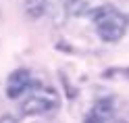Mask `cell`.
<instances>
[{
	"mask_svg": "<svg viewBox=\"0 0 129 123\" xmlns=\"http://www.w3.org/2000/svg\"><path fill=\"white\" fill-rule=\"evenodd\" d=\"M92 19L96 21V29L102 42L115 44L125 36L127 25H129V17L123 13L115 11L112 6H100V9L92 11Z\"/></svg>",
	"mask_w": 129,
	"mask_h": 123,
	"instance_id": "1",
	"label": "cell"
},
{
	"mask_svg": "<svg viewBox=\"0 0 129 123\" xmlns=\"http://www.w3.org/2000/svg\"><path fill=\"white\" fill-rule=\"evenodd\" d=\"M58 106H60V98L52 88L38 86L29 96H25L21 100V113L27 115V117H34V115L52 113V111L58 109Z\"/></svg>",
	"mask_w": 129,
	"mask_h": 123,
	"instance_id": "2",
	"label": "cell"
},
{
	"mask_svg": "<svg viewBox=\"0 0 129 123\" xmlns=\"http://www.w3.org/2000/svg\"><path fill=\"white\" fill-rule=\"evenodd\" d=\"M29 86H31V73L27 69H15V71H11V75L6 77V86H4L6 98L17 100L19 96H23L29 90Z\"/></svg>",
	"mask_w": 129,
	"mask_h": 123,
	"instance_id": "3",
	"label": "cell"
},
{
	"mask_svg": "<svg viewBox=\"0 0 129 123\" xmlns=\"http://www.w3.org/2000/svg\"><path fill=\"white\" fill-rule=\"evenodd\" d=\"M64 13L69 17H83L90 13V4L87 0H64Z\"/></svg>",
	"mask_w": 129,
	"mask_h": 123,
	"instance_id": "4",
	"label": "cell"
},
{
	"mask_svg": "<svg viewBox=\"0 0 129 123\" xmlns=\"http://www.w3.org/2000/svg\"><path fill=\"white\" fill-rule=\"evenodd\" d=\"M46 13V0H25V15L29 19H40Z\"/></svg>",
	"mask_w": 129,
	"mask_h": 123,
	"instance_id": "5",
	"label": "cell"
},
{
	"mask_svg": "<svg viewBox=\"0 0 129 123\" xmlns=\"http://www.w3.org/2000/svg\"><path fill=\"white\" fill-rule=\"evenodd\" d=\"M94 111H96V113H100L102 117L106 119V117H110V115H112V111H115V104H112V100H110V98H102V100H98V102H96Z\"/></svg>",
	"mask_w": 129,
	"mask_h": 123,
	"instance_id": "6",
	"label": "cell"
},
{
	"mask_svg": "<svg viewBox=\"0 0 129 123\" xmlns=\"http://www.w3.org/2000/svg\"><path fill=\"white\" fill-rule=\"evenodd\" d=\"M104 121H106V119H104L100 113H96L94 109H92V111L83 117V123H104Z\"/></svg>",
	"mask_w": 129,
	"mask_h": 123,
	"instance_id": "7",
	"label": "cell"
},
{
	"mask_svg": "<svg viewBox=\"0 0 129 123\" xmlns=\"http://www.w3.org/2000/svg\"><path fill=\"white\" fill-rule=\"evenodd\" d=\"M0 123H19V121L15 119L13 115H2V117H0Z\"/></svg>",
	"mask_w": 129,
	"mask_h": 123,
	"instance_id": "8",
	"label": "cell"
},
{
	"mask_svg": "<svg viewBox=\"0 0 129 123\" xmlns=\"http://www.w3.org/2000/svg\"><path fill=\"white\" fill-rule=\"evenodd\" d=\"M121 73H123V75H125V77L129 79V67H127V69H121Z\"/></svg>",
	"mask_w": 129,
	"mask_h": 123,
	"instance_id": "9",
	"label": "cell"
},
{
	"mask_svg": "<svg viewBox=\"0 0 129 123\" xmlns=\"http://www.w3.org/2000/svg\"><path fill=\"white\" fill-rule=\"evenodd\" d=\"M112 123H129V121H125V119H115Z\"/></svg>",
	"mask_w": 129,
	"mask_h": 123,
	"instance_id": "10",
	"label": "cell"
}]
</instances>
